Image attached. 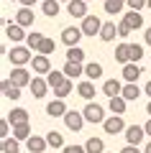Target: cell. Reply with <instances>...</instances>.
Instances as JSON below:
<instances>
[{
	"mask_svg": "<svg viewBox=\"0 0 151 153\" xmlns=\"http://www.w3.org/2000/svg\"><path fill=\"white\" fill-rule=\"evenodd\" d=\"M143 153H151V140H149V143L143 146Z\"/></svg>",
	"mask_w": 151,
	"mask_h": 153,
	"instance_id": "681fc988",
	"label": "cell"
},
{
	"mask_svg": "<svg viewBox=\"0 0 151 153\" xmlns=\"http://www.w3.org/2000/svg\"><path fill=\"white\" fill-rule=\"evenodd\" d=\"M82 112H85L87 123H105V110H103V105H97V102H87Z\"/></svg>",
	"mask_w": 151,
	"mask_h": 153,
	"instance_id": "3957f363",
	"label": "cell"
},
{
	"mask_svg": "<svg viewBox=\"0 0 151 153\" xmlns=\"http://www.w3.org/2000/svg\"><path fill=\"white\" fill-rule=\"evenodd\" d=\"M31 66H33L36 74H49V71H51V59H49L46 54H36L31 59Z\"/></svg>",
	"mask_w": 151,
	"mask_h": 153,
	"instance_id": "30bf717a",
	"label": "cell"
},
{
	"mask_svg": "<svg viewBox=\"0 0 151 153\" xmlns=\"http://www.w3.org/2000/svg\"><path fill=\"white\" fill-rule=\"evenodd\" d=\"M41 10H44V16L56 18V16H59V10H62V3H59V0H44V3H41Z\"/></svg>",
	"mask_w": 151,
	"mask_h": 153,
	"instance_id": "ffe728a7",
	"label": "cell"
},
{
	"mask_svg": "<svg viewBox=\"0 0 151 153\" xmlns=\"http://www.w3.org/2000/svg\"><path fill=\"white\" fill-rule=\"evenodd\" d=\"M105 153H108V151H105Z\"/></svg>",
	"mask_w": 151,
	"mask_h": 153,
	"instance_id": "11a10c76",
	"label": "cell"
},
{
	"mask_svg": "<svg viewBox=\"0 0 151 153\" xmlns=\"http://www.w3.org/2000/svg\"><path fill=\"white\" fill-rule=\"evenodd\" d=\"M146 8H151V0H146Z\"/></svg>",
	"mask_w": 151,
	"mask_h": 153,
	"instance_id": "816d5d0a",
	"label": "cell"
},
{
	"mask_svg": "<svg viewBox=\"0 0 151 153\" xmlns=\"http://www.w3.org/2000/svg\"><path fill=\"white\" fill-rule=\"evenodd\" d=\"M5 36L11 38L13 44H18V41H23V38L28 36V33L23 31V26H21V23H5Z\"/></svg>",
	"mask_w": 151,
	"mask_h": 153,
	"instance_id": "7c38bea8",
	"label": "cell"
},
{
	"mask_svg": "<svg viewBox=\"0 0 151 153\" xmlns=\"http://www.w3.org/2000/svg\"><path fill=\"white\" fill-rule=\"evenodd\" d=\"M123 97L128 100V102L138 100V97H141V89H138V84H136V82H125V84H123Z\"/></svg>",
	"mask_w": 151,
	"mask_h": 153,
	"instance_id": "f546056e",
	"label": "cell"
},
{
	"mask_svg": "<svg viewBox=\"0 0 151 153\" xmlns=\"http://www.w3.org/2000/svg\"><path fill=\"white\" fill-rule=\"evenodd\" d=\"M143 138H146V128L143 125H128L125 128V140H128L131 146H138Z\"/></svg>",
	"mask_w": 151,
	"mask_h": 153,
	"instance_id": "9c48e42d",
	"label": "cell"
},
{
	"mask_svg": "<svg viewBox=\"0 0 151 153\" xmlns=\"http://www.w3.org/2000/svg\"><path fill=\"white\" fill-rule=\"evenodd\" d=\"M26 148H28L31 153H44V151L49 148V140H46L44 135H31V138L26 140Z\"/></svg>",
	"mask_w": 151,
	"mask_h": 153,
	"instance_id": "4fadbf2b",
	"label": "cell"
},
{
	"mask_svg": "<svg viewBox=\"0 0 151 153\" xmlns=\"http://www.w3.org/2000/svg\"><path fill=\"white\" fill-rule=\"evenodd\" d=\"M141 59H143V46H141V44H131V61L138 64Z\"/></svg>",
	"mask_w": 151,
	"mask_h": 153,
	"instance_id": "f35d334b",
	"label": "cell"
},
{
	"mask_svg": "<svg viewBox=\"0 0 151 153\" xmlns=\"http://www.w3.org/2000/svg\"><path fill=\"white\" fill-rule=\"evenodd\" d=\"M123 21L128 23V26L133 28V31H138V28L143 26V16H141L138 10H128V13H125V16H123Z\"/></svg>",
	"mask_w": 151,
	"mask_h": 153,
	"instance_id": "484cf974",
	"label": "cell"
},
{
	"mask_svg": "<svg viewBox=\"0 0 151 153\" xmlns=\"http://www.w3.org/2000/svg\"><path fill=\"white\" fill-rule=\"evenodd\" d=\"M0 151H3V153H18V151H21V140H18L16 135L3 138V143H0Z\"/></svg>",
	"mask_w": 151,
	"mask_h": 153,
	"instance_id": "cb8c5ba5",
	"label": "cell"
},
{
	"mask_svg": "<svg viewBox=\"0 0 151 153\" xmlns=\"http://www.w3.org/2000/svg\"><path fill=\"white\" fill-rule=\"evenodd\" d=\"M16 23H21L23 28H28V26H33V10H31V8H26V5H23L21 10L16 13Z\"/></svg>",
	"mask_w": 151,
	"mask_h": 153,
	"instance_id": "7402d4cb",
	"label": "cell"
},
{
	"mask_svg": "<svg viewBox=\"0 0 151 153\" xmlns=\"http://www.w3.org/2000/svg\"><path fill=\"white\" fill-rule=\"evenodd\" d=\"M146 112H149V115H151V100H149V105H146Z\"/></svg>",
	"mask_w": 151,
	"mask_h": 153,
	"instance_id": "f907efd6",
	"label": "cell"
},
{
	"mask_svg": "<svg viewBox=\"0 0 151 153\" xmlns=\"http://www.w3.org/2000/svg\"><path fill=\"white\" fill-rule=\"evenodd\" d=\"M59 3H69V0H59Z\"/></svg>",
	"mask_w": 151,
	"mask_h": 153,
	"instance_id": "f5cc1de1",
	"label": "cell"
},
{
	"mask_svg": "<svg viewBox=\"0 0 151 153\" xmlns=\"http://www.w3.org/2000/svg\"><path fill=\"white\" fill-rule=\"evenodd\" d=\"M115 61L118 64H128L131 61V44H118L115 46Z\"/></svg>",
	"mask_w": 151,
	"mask_h": 153,
	"instance_id": "4316f807",
	"label": "cell"
},
{
	"mask_svg": "<svg viewBox=\"0 0 151 153\" xmlns=\"http://www.w3.org/2000/svg\"><path fill=\"white\" fill-rule=\"evenodd\" d=\"M18 3H21V5H26V8H33V5H36V0H18Z\"/></svg>",
	"mask_w": 151,
	"mask_h": 153,
	"instance_id": "f6af8a7d",
	"label": "cell"
},
{
	"mask_svg": "<svg viewBox=\"0 0 151 153\" xmlns=\"http://www.w3.org/2000/svg\"><path fill=\"white\" fill-rule=\"evenodd\" d=\"M108 107H110V112H113V115H125V107H128V100H125L123 94H118V97H110Z\"/></svg>",
	"mask_w": 151,
	"mask_h": 153,
	"instance_id": "e0dca14e",
	"label": "cell"
},
{
	"mask_svg": "<svg viewBox=\"0 0 151 153\" xmlns=\"http://www.w3.org/2000/svg\"><path fill=\"white\" fill-rule=\"evenodd\" d=\"M0 138H11V120L8 117L0 120Z\"/></svg>",
	"mask_w": 151,
	"mask_h": 153,
	"instance_id": "60d3db41",
	"label": "cell"
},
{
	"mask_svg": "<svg viewBox=\"0 0 151 153\" xmlns=\"http://www.w3.org/2000/svg\"><path fill=\"white\" fill-rule=\"evenodd\" d=\"M46 140H49V148H64V135H62L59 130L46 133Z\"/></svg>",
	"mask_w": 151,
	"mask_h": 153,
	"instance_id": "836d02e7",
	"label": "cell"
},
{
	"mask_svg": "<svg viewBox=\"0 0 151 153\" xmlns=\"http://www.w3.org/2000/svg\"><path fill=\"white\" fill-rule=\"evenodd\" d=\"M143 92H146V94H149V97H151V82H146V87H143Z\"/></svg>",
	"mask_w": 151,
	"mask_h": 153,
	"instance_id": "c3c4849f",
	"label": "cell"
},
{
	"mask_svg": "<svg viewBox=\"0 0 151 153\" xmlns=\"http://www.w3.org/2000/svg\"><path fill=\"white\" fill-rule=\"evenodd\" d=\"M120 153H143V151H138V146H125V148H120Z\"/></svg>",
	"mask_w": 151,
	"mask_h": 153,
	"instance_id": "ee69618b",
	"label": "cell"
},
{
	"mask_svg": "<svg viewBox=\"0 0 151 153\" xmlns=\"http://www.w3.org/2000/svg\"><path fill=\"white\" fill-rule=\"evenodd\" d=\"M143 128H146V135H151V117H149V123H146Z\"/></svg>",
	"mask_w": 151,
	"mask_h": 153,
	"instance_id": "7dc6e473",
	"label": "cell"
},
{
	"mask_svg": "<svg viewBox=\"0 0 151 153\" xmlns=\"http://www.w3.org/2000/svg\"><path fill=\"white\" fill-rule=\"evenodd\" d=\"M62 71H64V74L69 76V79H77V76H82V74H85V64H77V61H67Z\"/></svg>",
	"mask_w": 151,
	"mask_h": 153,
	"instance_id": "44dd1931",
	"label": "cell"
},
{
	"mask_svg": "<svg viewBox=\"0 0 151 153\" xmlns=\"http://www.w3.org/2000/svg\"><path fill=\"white\" fill-rule=\"evenodd\" d=\"M8 120H11V125H21V123H28V112L23 107H13L11 112H8Z\"/></svg>",
	"mask_w": 151,
	"mask_h": 153,
	"instance_id": "603a6c76",
	"label": "cell"
},
{
	"mask_svg": "<svg viewBox=\"0 0 151 153\" xmlns=\"http://www.w3.org/2000/svg\"><path fill=\"white\" fill-rule=\"evenodd\" d=\"M143 38H146V44L151 46V28H149V31H146V36H143Z\"/></svg>",
	"mask_w": 151,
	"mask_h": 153,
	"instance_id": "bcb514c9",
	"label": "cell"
},
{
	"mask_svg": "<svg viewBox=\"0 0 151 153\" xmlns=\"http://www.w3.org/2000/svg\"><path fill=\"white\" fill-rule=\"evenodd\" d=\"M54 49H56V41H54V38H46V36H44V41H41V46H38V51H36V54H54Z\"/></svg>",
	"mask_w": 151,
	"mask_h": 153,
	"instance_id": "d590c367",
	"label": "cell"
},
{
	"mask_svg": "<svg viewBox=\"0 0 151 153\" xmlns=\"http://www.w3.org/2000/svg\"><path fill=\"white\" fill-rule=\"evenodd\" d=\"M77 94L82 100H87V102H92V97H95V84H92V79H85V82L77 84Z\"/></svg>",
	"mask_w": 151,
	"mask_h": 153,
	"instance_id": "2e32d148",
	"label": "cell"
},
{
	"mask_svg": "<svg viewBox=\"0 0 151 153\" xmlns=\"http://www.w3.org/2000/svg\"><path fill=\"white\" fill-rule=\"evenodd\" d=\"M28 89H31V94L36 100H41V97H46V92H49V82L44 76H33L31 84H28Z\"/></svg>",
	"mask_w": 151,
	"mask_h": 153,
	"instance_id": "ba28073f",
	"label": "cell"
},
{
	"mask_svg": "<svg viewBox=\"0 0 151 153\" xmlns=\"http://www.w3.org/2000/svg\"><path fill=\"white\" fill-rule=\"evenodd\" d=\"M67 13L72 18H85L87 16V0H69L67 3Z\"/></svg>",
	"mask_w": 151,
	"mask_h": 153,
	"instance_id": "8fae6325",
	"label": "cell"
},
{
	"mask_svg": "<svg viewBox=\"0 0 151 153\" xmlns=\"http://www.w3.org/2000/svg\"><path fill=\"white\" fill-rule=\"evenodd\" d=\"M46 115H51V117H64L67 115V105H64V100H51V102L46 105Z\"/></svg>",
	"mask_w": 151,
	"mask_h": 153,
	"instance_id": "5bb4252c",
	"label": "cell"
},
{
	"mask_svg": "<svg viewBox=\"0 0 151 153\" xmlns=\"http://www.w3.org/2000/svg\"><path fill=\"white\" fill-rule=\"evenodd\" d=\"M115 36H118V26H115L113 21L103 23V28H100V38H103L105 44H110V41H115Z\"/></svg>",
	"mask_w": 151,
	"mask_h": 153,
	"instance_id": "ac0fdd59",
	"label": "cell"
},
{
	"mask_svg": "<svg viewBox=\"0 0 151 153\" xmlns=\"http://www.w3.org/2000/svg\"><path fill=\"white\" fill-rule=\"evenodd\" d=\"M13 135H16L18 140H28V138H31V125H28V123L13 125Z\"/></svg>",
	"mask_w": 151,
	"mask_h": 153,
	"instance_id": "e575fe53",
	"label": "cell"
},
{
	"mask_svg": "<svg viewBox=\"0 0 151 153\" xmlns=\"http://www.w3.org/2000/svg\"><path fill=\"white\" fill-rule=\"evenodd\" d=\"M8 76H11V82H13V84H18L21 89H23V87H28V84H31V79H33L31 71H28L26 66H13V71H11Z\"/></svg>",
	"mask_w": 151,
	"mask_h": 153,
	"instance_id": "277c9868",
	"label": "cell"
},
{
	"mask_svg": "<svg viewBox=\"0 0 151 153\" xmlns=\"http://www.w3.org/2000/svg\"><path fill=\"white\" fill-rule=\"evenodd\" d=\"M67 79H69V76H67L64 71H49V74H46V82H49V87H51V89H56L59 84H64Z\"/></svg>",
	"mask_w": 151,
	"mask_h": 153,
	"instance_id": "f1b7e54d",
	"label": "cell"
},
{
	"mask_svg": "<svg viewBox=\"0 0 151 153\" xmlns=\"http://www.w3.org/2000/svg\"><path fill=\"white\" fill-rule=\"evenodd\" d=\"M103 92L108 94V97H118V94H123V84H120L118 79H108V82L103 84Z\"/></svg>",
	"mask_w": 151,
	"mask_h": 153,
	"instance_id": "d4e9b609",
	"label": "cell"
},
{
	"mask_svg": "<svg viewBox=\"0 0 151 153\" xmlns=\"http://www.w3.org/2000/svg\"><path fill=\"white\" fill-rule=\"evenodd\" d=\"M87 3H90V0H87Z\"/></svg>",
	"mask_w": 151,
	"mask_h": 153,
	"instance_id": "db71d44e",
	"label": "cell"
},
{
	"mask_svg": "<svg viewBox=\"0 0 151 153\" xmlns=\"http://www.w3.org/2000/svg\"><path fill=\"white\" fill-rule=\"evenodd\" d=\"M85 148H87V153H105V143H103V138H95V135H92L90 140L85 143Z\"/></svg>",
	"mask_w": 151,
	"mask_h": 153,
	"instance_id": "4dcf8cb0",
	"label": "cell"
},
{
	"mask_svg": "<svg viewBox=\"0 0 151 153\" xmlns=\"http://www.w3.org/2000/svg\"><path fill=\"white\" fill-rule=\"evenodd\" d=\"M85 76L87 79H100L103 76V64H97V61H90V64H85Z\"/></svg>",
	"mask_w": 151,
	"mask_h": 153,
	"instance_id": "83f0119b",
	"label": "cell"
},
{
	"mask_svg": "<svg viewBox=\"0 0 151 153\" xmlns=\"http://www.w3.org/2000/svg\"><path fill=\"white\" fill-rule=\"evenodd\" d=\"M3 94H5L8 100H18V97H21V87L11 82V76H5V79H3Z\"/></svg>",
	"mask_w": 151,
	"mask_h": 153,
	"instance_id": "d6986e66",
	"label": "cell"
},
{
	"mask_svg": "<svg viewBox=\"0 0 151 153\" xmlns=\"http://www.w3.org/2000/svg\"><path fill=\"white\" fill-rule=\"evenodd\" d=\"M100 28H103V21L97 16H85L82 18V33L85 36H100Z\"/></svg>",
	"mask_w": 151,
	"mask_h": 153,
	"instance_id": "8992f818",
	"label": "cell"
},
{
	"mask_svg": "<svg viewBox=\"0 0 151 153\" xmlns=\"http://www.w3.org/2000/svg\"><path fill=\"white\" fill-rule=\"evenodd\" d=\"M82 36H85V33H82V26H67L64 31H62V41L67 44V49H69V46H77Z\"/></svg>",
	"mask_w": 151,
	"mask_h": 153,
	"instance_id": "52a82bcc",
	"label": "cell"
},
{
	"mask_svg": "<svg viewBox=\"0 0 151 153\" xmlns=\"http://www.w3.org/2000/svg\"><path fill=\"white\" fill-rule=\"evenodd\" d=\"M125 5H128V10H141V8H146V0H125Z\"/></svg>",
	"mask_w": 151,
	"mask_h": 153,
	"instance_id": "b9f144b4",
	"label": "cell"
},
{
	"mask_svg": "<svg viewBox=\"0 0 151 153\" xmlns=\"http://www.w3.org/2000/svg\"><path fill=\"white\" fill-rule=\"evenodd\" d=\"M8 59H11V64L13 66H26V64H31V49L28 46H13L11 51H8Z\"/></svg>",
	"mask_w": 151,
	"mask_h": 153,
	"instance_id": "6da1fadb",
	"label": "cell"
},
{
	"mask_svg": "<svg viewBox=\"0 0 151 153\" xmlns=\"http://www.w3.org/2000/svg\"><path fill=\"white\" fill-rule=\"evenodd\" d=\"M85 112H77V110H67V115H64V125L69 128V130H82L85 128Z\"/></svg>",
	"mask_w": 151,
	"mask_h": 153,
	"instance_id": "5b68a950",
	"label": "cell"
},
{
	"mask_svg": "<svg viewBox=\"0 0 151 153\" xmlns=\"http://www.w3.org/2000/svg\"><path fill=\"white\" fill-rule=\"evenodd\" d=\"M67 61H77V64H85V51L80 46H69L67 49Z\"/></svg>",
	"mask_w": 151,
	"mask_h": 153,
	"instance_id": "d6a6232c",
	"label": "cell"
},
{
	"mask_svg": "<svg viewBox=\"0 0 151 153\" xmlns=\"http://www.w3.org/2000/svg\"><path fill=\"white\" fill-rule=\"evenodd\" d=\"M72 92H74V82H72V79H67L64 84H59V87L54 89V94H56L59 100H67V97H69Z\"/></svg>",
	"mask_w": 151,
	"mask_h": 153,
	"instance_id": "1f68e13d",
	"label": "cell"
},
{
	"mask_svg": "<svg viewBox=\"0 0 151 153\" xmlns=\"http://www.w3.org/2000/svg\"><path fill=\"white\" fill-rule=\"evenodd\" d=\"M41 41H44L41 33H28V36H26V46H28V49H33V51H38Z\"/></svg>",
	"mask_w": 151,
	"mask_h": 153,
	"instance_id": "74e56055",
	"label": "cell"
},
{
	"mask_svg": "<svg viewBox=\"0 0 151 153\" xmlns=\"http://www.w3.org/2000/svg\"><path fill=\"white\" fill-rule=\"evenodd\" d=\"M125 5V0H105V13H110V16H115V13H120Z\"/></svg>",
	"mask_w": 151,
	"mask_h": 153,
	"instance_id": "8d00e7d4",
	"label": "cell"
},
{
	"mask_svg": "<svg viewBox=\"0 0 151 153\" xmlns=\"http://www.w3.org/2000/svg\"><path fill=\"white\" fill-rule=\"evenodd\" d=\"M141 74H143V71H141V66L136 64V61H128V64H123V79H125V82H136Z\"/></svg>",
	"mask_w": 151,
	"mask_h": 153,
	"instance_id": "9a60e30c",
	"label": "cell"
},
{
	"mask_svg": "<svg viewBox=\"0 0 151 153\" xmlns=\"http://www.w3.org/2000/svg\"><path fill=\"white\" fill-rule=\"evenodd\" d=\"M131 33H133V28H131L125 21H120V23H118V36H120V38H128Z\"/></svg>",
	"mask_w": 151,
	"mask_h": 153,
	"instance_id": "ab89813d",
	"label": "cell"
},
{
	"mask_svg": "<svg viewBox=\"0 0 151 153\" xmlns=\"http://www.w3.org/2000/svg\"><path fill=\"white\" fill-rule=\"evenodd\" d=\"M125 123H123V115H110V117H105L103 123V130L108 133V135H118V133H125Z\"/></svg>",
	"mask_w": 151,
	"mask_h": 153,
	"instance_id": "7a4b0ae2",
	"label": "cell"
},
{
	"mask_svg": "<svg viewBox=\"0 0 151 153\" xmlns=\"http://www.w3.org/2000/svg\"><path fill=\"white\" fill-rule=\"evenodd\" d=\"M62 153H87V148L85 146H64Z\"/></svg>",
	"mask_w": 151,
	"mask_h": 153,
	"instance_id": "7bdbcfd3",
	"label": "cell"
}]
</instances>
